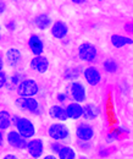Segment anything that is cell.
<instances>
[{
  "instance_id": "6da1fadb",
  "label": "cell",
  "mask_w": 133,
  "mask_h": 159,
  "mask_svg": "<svg viewBox=\"0 0 133 159\" xmlns=\"http://www.w3.org/2000/svg\"><path fill=\"white\" fill-rule=\"evenodd\" d=\"M12 120H14V124H15V126H16V130H17L26 139H32V137L34 136V134H36V127H34L33 122L29 119L14 116Z\"/></svg>"
},
{
  "instance_id": "7a4b0ae2",
  "label": "cell",
  "mask_w": 133,
  "mask_h": 159,
  "mask_svg": "<svg viewBox=\"0 0 133 159\" xmlns=\"http://www.w3.org/2000/svg\"><path fill=\"white\" fill-rule=\"evenodd\" d=\"M39 91V87L37 84V82L32 79H26L23 81H21L19 86H17V94L22 98H31L34 97Z\"/></svg>"
},
{
  "instance_id": "3957f363",
  "label": "cell",
  "mask_w": 133,
  "mask_h": 159,
  "mask_svg": "<svg viewBox=\"0 0 133 159\" xmlns=\"http://www.w3.org/2000/svg\"><path fill=\"white\" fill-rule=\"evenodd\" d=\"M96 55H98L96 48H95L92 43L83 42L82 44H79V47H78V58L82 60V61L92 62V61L95 60Z\"/></svg>"
},
{
  "instance_id": "277c9868",
  "label": "cell",
  "mask_w": 133,
  "mask_h": 159,
  "mask_svg": "<svg viewBox=\"0 0 133 159\" xmlns=\"http://www.w3.org/2000/svg\"><path fill=\"white\" fill-rule=\"evenodd\" d=\"M48 135L50 136V139H55V141H61V139H66L69 137L70 131L66 125H64L61 122H55L49 126Z\"/></svg>"
},
{
  "instance_id": "5b68a950",
  "label": "cell",
  "mask_w": 133,
  "mask_h": 159,
  "mask_svg": "<svg viewBox=\"0 0 133 159\" xmlns=\"http://www.w3.org/2000/svg\"><path fill=\"white\" fill-rule=\"evenodd\" d=\"M6 139H7V143L16 149H24V148L27 149L28 142L19 131H10L6 136Z\"/></svg>"
},
{
  "instance_id": "8992f818",
  "label": "cell",
  "mask_w": 133,
  "mask_h": 159,
  "mask_svg": "<svg viewBox=\"0 0 133 159\" xmlns=\"http://www.w3.org/2000/svg\"><path fill=\"white\" fill-rule=\"evenodd\" d=\"M76 136H77V139L83 141V142L91 141V139H93V136H94L93 126H91V125L87 124V122L79 124L76 129Z\"/></svg>"
},
{
  "instance_id": "52a82bcc",
  "label": "cell",
  "mask_w": 133,
  "mask_h": 159,
  "mask_svg": "<svg viewBox=\"0 0 133 159\" xmlns=\"http://www.w3.org/2000/svg\"><path fill=\"white\" fill-rule=\"evenodd\" d=\"M27 151L29 153V156L34 159H39L43 156V152H44V144H43V141L39 139H32L28 142L27 144Z\"/></svg>"
},
{
  "instance_id": "ba28073f",
  "label": "cell",
  "mask_w": 133,
  "mask_h": 159,
  "mask_svg": "<svg viewBox=\"0 0 133 159\" xmlns=\"http://www.w3.org/2000/svg\"><path fill=\"white\" fill-rule=\"evenodd\" d=\"M70 92H71V96L73 100H76L77 103H82L84 102L87 98V94H86V88L82 83L73 81L71 83V87H70Z\"/></svg>"
},
{
  "instance_id": "9c48e42d",
  "label": "cell",
  "mask_w": 133,
  "mask_h": 159,
  "mask_svg": "<svg viewBox=\"0 0 133 159\" xmlns=\"http://www.w3.org/2000/svg\"><path fill=\"white\" fill-rule=\"evenodd\" d=\"M16 104H17L19 108L28 110L31 113H38L39 110V103L33 97H31V98H22V97H20L19 99L16 100Z\"/></svg>"
},
{
  "instance_id": "30bf717a",
  "label": "cell",
  "mask_w": 133,
  "mask_h": 159,
  "mask_svg": "<svg viewBox=\"0 0 133 159\" xmlns=\"http://www.w3.org/2000/svg\"><path fill=\"white\" fill-rule=\"evenodd\" d=\"M28 47L34 57H40L44 52V43L38 34H32L28 39Z\"/></svg>"
},
{
  "instance_id": "8fae6325",
  "label": "cell",
  "mask_w": 133,
  "mask_h": 159,
  "mask_svg": "<svg viewBox=\"0 0 133 159\" xmlns=\"http://www.w3.org/2000/svg\"><path fill=\"white\" fill-rule=\"evenodd\" d=\"M83 75H84V79L88 82V84L91 86H96L100 83L101 81V75L99 72V70L94 67V66H89L87 67L84 71H83Z\"/></svg>"
},
{
  "instance_id": "7c38bea8",
  "label": "cell",
  "mask_w": 133,
  "mask_h": 159,
  "mask_svg": "<svg viewBox=\"0 0 133 159\" xmlns=\"http://www.w3.org/2000/svg\"><path fill=\"white\" fill-rule=\"evenodd\" d=\"M31 67L37 71L39 74H44L48 71L49 69V61L45 57L40 55V57H34L33 59L31 60Z\"/></svg>"
},
{
  "instance_id": "4fadbf2b",
  "label": "cell",
  "mask_w": 133,
  "mask_h": 159,
  "mask_svg": "<svg viewBox=\"0 0 133 159\" xmlns=\"http://www.w3.org/2000/svg\"><path fill=\"white\" fill-rule=\"evenodd\" d=\"M50 32H51V36H53L54 38L62 39V38H65V37L67 36L69 27H67V25H66L65 22H62V21H56V22H54V25L51 26Z\"/></svg>"
},
{
  "instance_id": "5bb4252c",
  "label": "cell",
  "mask_w": 133,
  "mask_h": 159,
  "mask_svg": "<svg viewBox=\"0 0 133 159\" xmlns=\"http://www.w3.org/2000/svg\"><path fill=\"white\" fill-rule=\"evenodd\" d=\"M66 114H67L69 119H79L81 116H83V107L79 103H77V102L70 103L66 107Z\"/></svg>"
},
{
  "instance_id": "9a60e30c",
  "label": "cell",
  "mask_w": 133,
  "mask_h": 159,
  "mask_svg": "<svg viewBox=\"0 0 133 159\" xmlns=\"http://www.w3.org/2000/svg\"><path fill=\"white\" fill-rule=\"evenodd\" d=\"M49 116L51 119L55 120H61V121H65L67 120V114H66V108H62L60 105H53L50 107L49 109Z\"/></svg>"
},
{
  "instance_id": "2e32d148",
  "label": "cell",
  "mask_w": 133,
  "mask_h": 159,
  "mask_svg": "<svg viewBox=\"0 0 133 159\" xmlns=\"http://www.w3.org/2000/svg\"><path fill=\"white\" fill-rule=\"evenodd\" d=\"M111 43H113L115 48H122V47L133 44V39L128 38V37H125V36H120V34H113L111 36Z\"/></svg>"
},
{
  "instance_id": "e0dca14e",
  "label": "cell",
  "mask_w": 133,
  "mask_h": 159,
  "mask_svg": "<svg viewBox=\"0 0 133 159\" xmlns=\"http://www.w3.org/2000/svg\"><path fill=\"white\" fill-rule=\"evenodd\" d=\"M6 60H7L9 65H11V66L17 65L19 61L21 60V53H20L19 49H16V48H10V49L6 52Z\"/></svg>"
},
{
  "instance_id": "ac0fdd59",
  "label": "cell",
  "mask_w": 133,
  "mask_h": 159,
  "mask_svg": "<svg viewBox=\"0 0 133 159\" xmlns=\"http://www.w3.org/2000/svg\"><path fill=\"white\" fill-rule=\"evenodd\" d=\"M34 25L38 27L39 30L44 31V30H47V28L51 25V19H50L49 15H47V14H40V15H38V16L34 19Z\"/></svg>"
},
{
  "instance_id": "d6986e66",
  "label": "cell",
  "mask_w": 133,
  "mask_h": 159,
  "mask_svg": "<svg viewBox=\"0 0 133 159\" xmlns=\"http://www.w3.org/2000/svg\"><path fill=\"white\" fill-rule=\"evenodd\" d=\"M99 114V108L94 104H87L83 107V118L86 120L95 119Z\"/></svg>"
},
{
  "instance_id": "ffe728a7",
  "label": "cell",
  "mask_w": 133,
  "mask_h": 159,
  "mask_svg": "<svg viewBox=\"0 0 133 159\" xmlns=\"http://www.w3.org/2000/svg\"><path fill=\"white\" fill-rule=\"evenodd\" d=\"M57 156H59V159H76V152L73 151V148L69 146H62Z\"/></svg>"
},
{
  "instance_id": "44dd1931",
  "label": "cell",
  "mask_w": 133,
  "mask_h": 159,
  "mask_svg": "<svg viewBox=\"0 0 133 159\" xmlns=\"http://www.w3.org/2000/svg\"><path fill=\"white\" fill-rule=\"evenodd\" d=\"M11 125V118H10V114L5 110H1L0 111V130H6L9 129Z\"/></svg>"
},
{
  "instance_id": "7402d4cb",
  "label": "cell",
  "mask_w": 133,
  "mask_h": 159,
  "mask_svg": "<svg viewBox=\"0 0 133 159\" xmlns=\"http://www.w3.org/2000/svg\"><path fill=\"white\" fill-rule=\"evenodd\" d=\"M103 67L106 72H110V74H114L117 71V62L113 59H106L104 62H103Z\"/></svg>"
},
{
  "instance_id": "603a6c76",
  "label": "cell",
  "mask_w": 133,
  "mask_h": 159,
  "mask_svg": "<svg viewBox=\"0 0 133 159\" xmlns=\"http://www.w3.org/2000/svg\"><path fill=\"white\" fill-rule=\"evenodd\" d=\"M64 77H65L66 80L77 79V77H78V71H77V69H69V70L65 72Z\"/></svg>"
},
{
  "instance_id": "cb8c5ba5",
  "label": "cell",
  "mask_w": 133,
  "mask_h": 159,
  "mask_svg": "<svg viewBox=\"0 0 133 159\" xmlns=\"http://www.w3.org/2000/svg\"><path fill=\"white\" fill-rule=\"evenodd\" d=\"M61 148H62V146H61L60 143H57V142L51 144V151H53L54 153H59V152L61 151Z\"/></svg>"
},
{
  "instance_id": "d4e9b609",
  "label": "cell",
  "mask_w": 133,
  "mask_h": 159,
  "mask_svg": "<svg viewBox=\"0 0 133 159\" xmlns=\"http://www.w3.org/2000/svg\"><path fill=\"white\" fill-rule=\"evenodd\" d=\"M6 83V75L4 71H0V87H4Z\"/></svg>"
},
{
  "instance_id": "484cf974",
  "label": "cell",
  "mask_w": 133,
  "mask_h": 159,
  "mask_svg": "<svg viewBox=\"0 0 133 159\" xmlns=\"http://www.w3.org/2000/svg\"><path fill=\"white\" fill-rule=\"evenodd\" d=\"M125 31L128 33H133V22H128L125 25Z\"/></svg>"
},
{
  "instance_id": "4316f807",
  "label": "cell",
  "mask_w": 133,
  "mask_h": 159,
  "mask_svg": "<svg viewBox=\"0 0 133 159\" xmlns=\"http://www.w3.org/2000/svg\"><path fill=\"white\" fill-rule=\"evenodd\" d=\"M6 28H7L9 31H14V30L16 28V25H15V22H14V21H10V22L6 25Z\"/></svg>"
},
{
  "instance_id": "83f0119b",
  "label": "cell",
  "mask_w": 133,
  "mask_h": 159,
  "mask_svg": "<svg viewBox=\"0 0 133 159\" xmlns=\"http://www.w3.org/2000/svg\"><path fill=\"white\" fill-rule=\"evenodd\" d=\"M2 159H17V157L14 156V154H6Z\"/></svg>"
},
{
  "instance_id": "f1b7e54d",
  "label": "cell",
  "mask_w": 133,
  "mask_h": 159,
  "mask_svg": "<svg viewBox=\"0 0 133 159\" xmlns=\"http://www.w3.org/2000/svg\"><path fill=\"white\" fill-rule=\"evenodd\" d=\"M72 2H75V4H83V2H86V0H72Z\"/></svg>"
},
{
  "instance_id": "f546056e",
  "label": "cell",
  "mask_w": 133,
  "mask_h": 159,
  "mask_svg": "<svg viewBox=\"0 0 133 159\" xmlns=\"http://www.w3.org/2000/svg\"><path fill=\"white\" fill-rule=\"evenodd\" d=\"M57 97H59L60 102H64V99H65V94H61V93H60V94H59Z\"/></svg>"
},
{
  "instance_id": "4dcf8cb0",
  "label": "cell",
  "mask_w": 133,
  "mask_h": 159,
  "mask_svg": "<svg viewBox=\"0 0 133 159\" xmlns=\"http://www.w3.org/2000/svg\"><path fill=\"white\" fill-rule=\"evenodd\" d=\"M2 65H4V61H2V58L0 57V69H1V71H2Z\"/></svg>"
},
{
  "instance_id": "1f68e13d",
  "label": "cell",
  "mask_w": 133,
  "mask_h": 159,
  "mask_svg": "<svg viewBox=\"0 0 133 159\" xmlns=\"http://www.w3.org/2000/svg\"><path fill=\"white\" fill-rule=\"evenodd\" d=\"M44 159H56V157L55 156H47Z\"/></svg>"
},
{
  "instance_id": "d6a6232c",
  "label": "cell",
  "mask_w": 133,
  "mask_h": 159,
  "mask_svg": "<svg viewBox=\"0 0 133 159\" xmlns=\"http://www.w3.org/2000/svg\"><path fill=\"white\" fill-rule=\"evenodd\" d=\"M0 12H4V2H1V9H0Z\"/></svg>"
},
{
  "instance_id": "836d02e7",
  "label": "cell",
  "mask_w": 133,
  "mask_h": 159,
  "mask_svg": "<svg viewBox=\"0 0 133 159\" xmlns=\"http://www.w3.org/2000/svg\"><path fill=\"white\" fill-rule=\"evenodd\" d=\"M0 143H2V134H0Z\"/></svg>"
},
{
  "instance_id": "e575fe53",
  "label": "cell",
  "mask_w": 133,
  "mask_h": 159,
  "mask_svg": "<svg viewBox=\"0 0 133 159\" xmlns=\"http://www.w3.org/2000/svg\"><path fill=\"white\" fill-rule=\"evenodd\" d=\"M81 159H87V158H83V157H82V158H81Z\"/></svg>"
}]
</instances>
